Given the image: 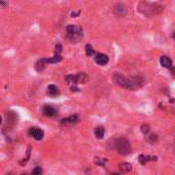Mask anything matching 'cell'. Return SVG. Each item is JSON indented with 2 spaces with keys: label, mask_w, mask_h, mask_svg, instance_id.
<instances>
[{
  "label": "cell",
  "mask_w": 175,
  "mask_h": 175,
  "mask_svg": "<svg viewBox=\"0 0 175 175\" xmlns=\"http://www.w3.org/2000/svg\"><path fill=\"white\" fill-rule=\"evenodd\" d=\"M85 51H86V56H92L94 54V49L90 44H87V45L85 46Z\"/></svg>",
  "instance_id": "16"
},
{
  "label": "cell",
  "mask_w": 175,
  "mask_h": 175,
  "mask_svg": "<svg viewBox=\"0 0 175 175\" xmlns=\"http://www.w3.org/2000/svg\"><path fill=\"white\" fill-rule=\"evenodd\" d=\"M157 138H158V136H157L156 134H152V135L149 137V138L147 139V140H149V142H152V143H155V142L158 141V139H157Z\"/></svg>",
  "instance_id": "19"
},
{
  "label": "cell",
  "mask_w": 175,
  "mask_h": 175,
  "mask_svg": "<svg viewBox=\"0 0 175 175\" xmlns=\"http://www.w3.org/2000/svg\"><path fill=\"white\" fill-rule=\"evenodd\" d=\"M170 70H171V75L175 77V67H172V68L170 69Z\"/></svg>",
  "instance_id": "22"
},
{
  "label": "cell",
  "mask_w": 175,
  "mask_h": 175,
  "mask_svg": "<svg viewBox=\"0 0 175 175\" xmlns=\"http://www.w3.org/2000/svg\"><path fill=\"white\" fill-rule=\"evenodd\" d=\"M95 162L97 163V165H101V166H104V163H106V160H101V158H96Z\"/></svg>",
  "instance_id": "20"
},
{
  "label": "cell",
  "mask_w": 175,
  "mask_h": 175,
  "mask_svg": "<svg viewBox=\"0 0 175 175\" xmlns=\"http://www.w3.org/2000/svg\"><path fill=\"white\" fill-rule=\"evenodd\" d=\"M67 32V38H68L72 43H76L79 42L81 38L83 37V32H82V28L76 25H69L66 28Z\"/></svg>",
  "instance_id": "2"
},
{
  "label": "cell",
  "mask_w": 175,
  "mask_h": 175,
  "mask_svg": "<svg viewBox=\"0 0 175 175\" xmlns=\"http://www.w3.org/2000/svg\"><path fill=\"white\" fill-rule=\"evenodd\" d=\"M29 134L31 135L32 137H34L36 140H41L42 138L44 137V132L42 129H39V128H36V127H33L29 130Z\"/></svg>",
  "instance_id": "5"
},
{
  "label": "cell",
  "mask_w": 175,
  "mask_h": 175,
  "mask_svg": "<svg viewBox=\"0 0 175 175\" xmlns=\"http://www.w3.org/2000/svg\"><path fill=\"white\" fill-rule=\"evenodd\" d=\"M79 121V117L77 114L75 115H72V116L68 117V118H65V119H62L61 120V123L64 124V125H74L76 124L77 122Z\"/></svg>",
  "instance_id": "8"
},
{
  "label": "cell",
  "mask_w": 175,
  "mask_h": 175,
  "mask_svg": "<svg viewBox=\"0 0 175 175\" xmlns=\"http://www.w3.org/2000/svg\"><path fill=\"white\" fill-rule=\"evenodd\" d=\"M158 160V158H157L156 156H151V155H140L139 156V158H138V161L140 162V163L142 165H144V164H146L147 162H149V161H157Z\"/></svg>",
  "instance_id": "12"
},
{
  "label": "cell",
  "mask_w": 175,
  "mask_h": 175,
  "mask_svg": "<svg viewBox=\"0 0 175 175\" xmlns=\"http://www.w3.org/2000/svg\"><path fill=\"white\" fill-rule=\"evenodd\" d=\"M114 12L118 17H123L127 14V8H126V6H125L124 4L118 3V4H116L115 7H114Z\"/></svg>",
  "instance_id": "9"
},
{
  "label": "cell",
  "mask_w": 175,
  "mask_h": 175,
  "mask_svg": "<svg viewBox=\"0 0 175 175\" xmlns=\"http://www.w3.org/2000/svg\"><path fill=\"white\" fill-rule=\"evenodd\" d=\"M32 175H42V169L40 167H36L32 171Z\"/></svg>",
  "instance_id": "17"
},
{
  "label": "cell",
  "mask_w": 175,
  "mask_h": 175,
  "mask_svg": "<svg viewBox=\"0 0 175 175\" xmlns=\"http://www.w3.org/2000/svg\"><path fill=\"white\" fill-rule=\"evenodd\" d=\"M56 52L59 51V52H61L62 51V46H61V44H57V45L56 46Z\"/></svg>",
  "instance_id": "21"
},
{
  "label": "cell",
  "mask_w": 175,
  "mask_h": 175,
  "mask_svg": "<svg viewBox=\"0 0 175 175\" xmlns=\"http://www.w3.org/2000/svg\"><path fill=\"white\" fill-rule=\"evenodd\" d=\"M94 134H95L96 138L102 139L104 138V127H101V126L96 127V128L94 129Z\"/></svg>",
  "instance_id": "14"
},
{
  "label": "cell",
  "mask_w": 175,
  "mask_h": 175,
  "mask_svg": "<svg viewBox=\"0 0 175 175\" xmlns=\"http://www.w3.org/2000/svg\"><path fill=\"white\" fill-rule=\"evenodd\" d=\"M67 81L69 82L70 84H73L74 85V88H75V85L78 84V83H86L87 80H88V77L85 73H79L77 75H69L67 76ZM73 88V89H74Z\"/></svg>",
  "instance_id": "4"
},
{
  "label": "cell",
  "mask_w": 175,
  "mask_h": 175,
  "mask_svg": "<svg viewBox=\"0 0 175 175\" xmlns=\"http://www.w3.org/2000/svg\"><path fill=\"white\" fill-rule=\"evenodd\" d=\"M47 92H48V94L50 96H56V95H59V88L56 86V85H53V84H50L48 87H47Z\"/></svg>",
  "instance_id": "13"
},
{
  "label": "cell",
  "mask_w": 175,
  "mask_h": 175,
  "mask_svg": "<svg viewBox=\"0 0 175 175\" xmlns=\"http://www.w3.org/2000/svg\"><path fill=\"white\" fill-rule=\"evenodd\" d=\"M113 81L119 86L123 87L125 89L129 90H135L139 87L143 86L144 79L141 77H133V78H127L120 73H114L113 75Z\"/></svg>",
  "instance_id": "1"
},
{
  "label": "cell",
  "mask_w": 175,
  "mask_h": 175,
  "mask_svg": "<svg viewBox=\"0 0 175 175\" xmlns=\"http://www.w3.org/2000/svg\"><path fill=\"white\" fill-rule=\"evenodd\" d=\"M62 57L61 56H52V57H45V59H40V62L41 64H57V62H62Z\"/></svg>",
  "instance_id": "6"
},
{
  "label": "cell",
  "mask_w": 175,
  "mask_h": 175,
  "mask_svg": "<svg viewBox=\"0 0 175 175\" xmlns=\"http://www.w3.org/2000/svg\"><path fill=\"white\" fill-rule=\"evenodd\" d=\"M42 112H43V115L46 117H53L56 116L57 111L54 109L52 106H48V104H45L42 109Z\"/></svg>",
  "instance_id": "7"
},
{
  "label": "cell",
  "mask_w": 175,
  "mask_h": 175,
  "mask_svg": "<svg viewBox=\"0 0 175 175\" xmlns=\"http://www.w3.org/2000/svg\"><path fill=\"white\" fill-rule=\"evenodd\" d=\"M115 146L119 154L126 156L131 152V144L126 138H118L115 142Z\"/></svg>",
  "instance_id": "3"
},
{
  "label": "cell",
  "mask_w": 175,
  "mask_h": 175,
  "mask_svg": "<svg viewBox=\"0 0 175 175\" xmlns=\"http://www.w3.org/2000/svg\"><path fill=\"white\" fill-rule=\"evenodd\" d=\"M160 64H161L162 67L166 69H171L172 68V61L171 59L166 56H163L160 57Z\"/></svg>",
  "instance_id": "11"
},
{
  "label": "cell",
  "mask_w": 175,
  "mask_h": 175,
  "mask_svg": "<svg viewBox=\"0 0 175 175\" xmlns=\"http://www.w3.org/2000/svg\"><path fill=\"white\" fill-rule=\"evenodd\" d=\"M141 131H142V133L147 134L149 132V126L147 124H143L141 126Z\"/></svg>",
  "instance_id": "18"
},
{
  "label": "cell",
  "mask_w": 175,
  "mask_h": 175,
  "mask_svg": "<svg viewBox=\"0 0 175 175\" xmlns=\"http://www.w3.org/2000/svg\"><path fill=\"white\" fill-rule=\"evenodd\" d=\"M119 169L121 170L122 172H129L130 170L132 169V166L129 163H127V162H124V163H120Z\"/></svg>",
  "instance_id": "15"
},
{
  "label": "cell",
  "mask_w": 175,
  "mask_h": 175,
  "mask_svg": "<svg viewBox=\"0 0 175 175\" xmlns=\"http://www.w3.org/2000/svg\"><path fill=\"white\" fill-rule=\"evenodd\" d=\"M94 59H95L96 64L101 65V66H104L109 62V56L104 53H97Z\"/></svg>",
  "instance_id": "10"
}]
</instances>
